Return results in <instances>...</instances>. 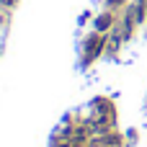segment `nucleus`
<instances>
[{"label": "nucleus", "mask_w": 147, "mask_h": 147, "mask_svg": "<svg viewBox=\"0 0 147 147\" xmlns=\"http://www.w3.org/2000/svg\"><path fill=\"white\" fill-rule=\"evenodd\" d=\"M101 49H103V36H93V39L88 41V49H85V59L90 62V59H93V57H96Z\"/></svg>", "instance_id": "obj_1"}, {"label": "nucleus", "mask_w": 147, "mask_h": 147, "mask_svg": "<svg viewBox=\"0 0 147 147\" xmlns=\"http://www.w3.org/2000/svg\"><path fill=\"white\" fill-rule=\"evenodd\" d=\"M109 26H111V16H109V13H103V16L96 21V28H98V31H106Z\"/></svg>", "instance_id": "obj_2"}, {"label": "nucleus", "mask_w": 147, "mask_h": 147, "mask_svg": "<svg viewBox=\"0 0 147 147\" xmlns=\"http://www.w3.org/2000/svg\"><path fill=\"white\" fill-rule=\"evenodd\" d=\"M13 3H16V0H0V5H3V8H13Z\"/></svg>", "instance_id": "obj_3"}, {"label": "nucleus", "mask_w": 147, "mask_h": 147, "mask_svg": "<svg viewBox=\"0 0 147 147\" xmlns=\"http://www.w3.org/2000/svg\"><path fill=\"white\" fill-rule=\"evenodd\" d=\"M119 3H124V0H111V5H119Z\"/></svg>", "instance_id": "obj_4"}]
</instances>
